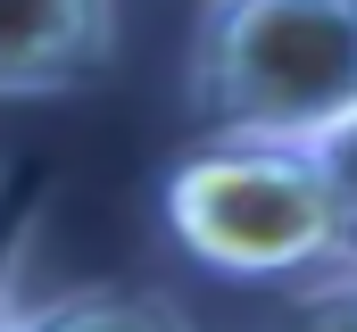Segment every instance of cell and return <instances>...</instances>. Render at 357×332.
<instances>
[{
	"mask_svg": "<svg viewBox=\"0 0 357 332\" xmlns=\"http://www.w3.org/2000/svg\"><path fill=\"white\" fill-rule=\"evenodd\" d=\"M191 116L250 142L357 125V0H216L191 42Z\"/></svg>",
	"mask_w": 357,
	"mask_h": 332,
	"instance_id": "cell-1",
	"label": "cell"
},
{
	"mask_svg": "<svg viewBox=\"0 0 357 332\" xmlns=\"http://www.w3.org/2000/svg\"><path fill=\"white\" fill-rule=\"evenodd\" d=\"M167 233L225 282H299L341 257V208L316 142L208 133L167 174Z\"/></svg>",
	"mask_w": 357,
	"mask_h": 332,
	"instance_id": "cell-2",
	"label": "cell"
},
{
	"mask_svg": "<svg viewBox=\"0 0 357 332\" xmlns=\"http://www.w3.org/2000/svg\"><path fill=\"white\" fill-rule=\"evenodd\" d=\"M116 59V0H0V100L75 91Z\"/></svg>",
	"mask_w": 357,
	"mask_h": 332,
	"instance_id": "cell-3",
	"label": "cell"
},
{
	"mask_svg": "<svg viewBox=\"0 0 357 332\" xmlns=\"http://www.w3.org/2000/svg\"><path fill=\"white\" fill-rule=\"evenodd\" d=\"M33 316H50V324H175L183 308L158 299V291H67Z\"/></svg>",
	"mask_w": 357,
	"mask_h": 332,
	"instance_id": "cell-4",
	"label": "cell"
},
{
	"mask_svg": "<svg viewBox=\"0 0 357 332\" xmlns=\"http://www.w3.org/2000/svg\"><path fill=\"white\" fill-rule=\"evenodd\" d=\"M291 308H299L307 324H357V257H349V249L324 257V266L291 291Z\"/></svg>",
	"mask_w": 357,
	"mask_h": 332,
	"instance_id": "cell-5",
	"label": "cell"
},
{
	"mask_svg": "<svg viewBox=\"0 0 357 332\" xmlns=\"http://www.w3.org/2000/svg\"><path fill=\"white\" fill-rule=\"evenodd\" d=\"M324 150V174H333V208H341V249L357 257V125H341L333 142H316Z\"/></svg>",
	"mask_w": 357,
	"mask_h": 332,
	"instance_id": "cell-6",
	"label": "cell"
},
{
	"mask_svg": "<svg viewBox=\"0 0 357 332\" xmlns=\"http://www.w3.org/2000/svg\"><path fill=\"white\" fill-rule=\"evenodd\" d=\"M8 308H17V299H8V291H0V316H8Z\"/></svg>",
	"mask_w": 357,
	"mask_h": 332,
	"instance_id": "cell-7",
	"label": "cell"
}]
</instances>
